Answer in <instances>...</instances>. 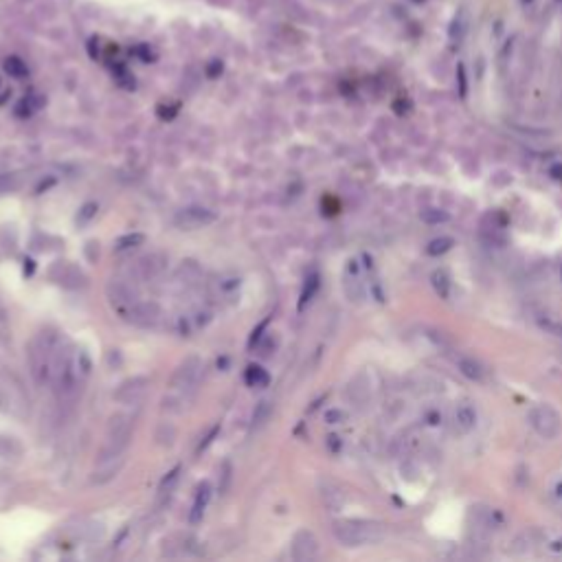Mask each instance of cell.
Instances as JSON below:
<instances>
[{"label": "cell", "mask_w": 562, "mask_h": 562, "mask_svg": "<svg viewBox=\"0 0 562 562\" xmlns=\"http://www.w3.org/2000/svg\"><path fill=\"white\" fill-rule=\"evenodd\" d=\"M130 440H132V418L130 415H115L108 424L106 437L97 453V466L123 459V453L128 451Z\"/></svg>", "instance_id": "6da1fadb"}, {"label": "cell", "mask_w": 562, "mask_h": 562, "mask_svg": "<svg viewBox=\"0 0 562 562\" xmlns=\"http://www.w3.org/2000/svg\"><path fill=\"white\" fill-rule=\"evenodd\" d=\"M334 538L345 547H363L374 545L385 538V530L378 523L369 521H339L332 527Z\"/></svg>", "instance_id": "7a4b0ae2"}, {"label": "cell", "mask_w": 562, "mask_h": 562, "mask_svg": "<svg viewBox=\"0 0 562 562\" xmlns=\"http://www.w3.org/2000/svg\"><path fill=\"white\" fill-rule=\"evenodd\" d=\"M527 422H530L532 429L541 437H545V440H556V437L560 435V429H562L560 415L552 407H547V404L530 409V413H527Z\"/></svg>", "instance_id": "3957f363"}, {"label": "cell", "mask_w": 562, "mask_h": 562, "mask_svg": "<svg viewBox=\"0 0 562 562\" xmlns=\"http://www.w3.org/2000/svg\"><path fill=\"white\" fill-rule=\"evenodd\" d=\"M200 372H202V361L198 356H189L185 361L178 365V369L174 372V378H172V389L174 391H189L196 387V382L200 378Z\"/></svg>", "instance_id": "277c9868"}, {"label": "cell", "mask_w": 562, "mask_h": 562, "mask_svg": "<svg viewBox=\"0 0 562 562\" xmlns=\"http://www.w3.org/2000/svg\"><path fill=\"white\" fill-rule=\"evenodd\" d=\"M216 220V213L205 209V207H187L183 211H178L176 224L181 229H202Z\"/></svg>", "instance_id": "5b68a950"}, {"label": "cell", "mask_w": 562, "mask_h": 562, "mask_svg": "<svg viewBox=\"0 0 562 562\" xmlns=\"http://www.w3.org/2000/svg\"><path fill=\"white\" fill-rule=\"evenodd\" d=\"M161 319V310L156 303H139L134 301L128 310V321L139 328H154Z\"/></svg>", "instance_id": "8992f818"}, {"label": "cell", "mask_w": 562, "mask_h": 562, "mask_svg": "<svg viewBox=\"0 0 562 562\" xmlns=\"http://www.w3.org/2000/svg\"><path fill=\"white\" fill-rule=\"evenodd\" d=\"M319 554V541L314 538L312 532H299L292 541V558L297 562H308L314 560Z\"/></svg>", "instance_id": "52a82bcc"}, {"label": "cell", "mask_w": 562, "mask_h": 562, "mask_svg": "<svg viewBox=\"0 0 562 562\" xmlns=\"http://www.w3.org/2000/svg\"><path fill=\"white\" fill-rule=\"evenodd\" d=\"M145 391H148V378H132L123 382L115 398L121 404H139L145 398Z\"/></svg>", "instance_id": "ba28073f"}, {"label": "cell", "mask_w": 562, "mask_h": 562, "mask_svg": "<svg viewBox=\"0 0 562 562\" xmlns=\"http://www.w3.org/2000/svg\"><path fill=\"white\" fill-rule=\"evenodd\" d=\"M209 501H211V486H209V483H202V486L198 488V492H196L194 505H191V512H189V523L191 525H198L202 519H205Z\"/></svg>", "instance_id": "9c48e42d"}, {"label": "cell", "mask_w": 562, "mask_h": 562, "mask_svg": "<svg viewBox=\"0 0 562 562\" xmlns=\"http://www.w3.org/2000/svg\"><path fill=\"white\" fill-rule=\"evenodd\" d=\"M455 426L462 433H470L472 429H475V426H477V411H475L472 404L462 402L455 409Z\"/></svg>", "instance_id": "30bf717a"}, {"label": "cell", "mask_w": 562, "mask_h": 562, "mask_svg": "<svg viewBox=\"0 0 562 562\" xmlns=\"http://www.w3.org/2000/svg\"><path fill=\"white\" fill-rule=\"evenodd\" d=\"M121 466H123V459H119V462H110V464H99L97 470H95V475H93V483H97V486H104V483H108L110 479L117 477V472L121 470Z\"/></svg>", "instance_id": "8fae6325"}, {"label": "cell", "mask_w": 562, "mask_h": 562, "mask_svg": "<svg viewBox=\"0 0 562 562\" xmlns=\"http://www.w3.org/2000/svg\"><path fill=\"white\" fill-rule=\"evenodd\" d=\"M108 297H110L112 303H115V306H123V303H126V306H132V303H134L130 290L123 286L121 281H112V284L108 286Z\"/></svg>", "instance_id": "7c38bea8"}, {"label": "cell", "mask_w": 562, "mask_h": 562, "mask_svg": "<svg viewBox=\"0 0 562 562\" xmlns=\"http://www.w3.org/2000/svg\"><path fill=\"white\" fill-rule=\"evenodd\" d=\"M271 415H273V402L262 400V402L255 407V411H253V422H251V429H253V431L262 429V426H264L268 420H271Z\"/></svg>", "instance_id": "4fadbf2b"}, {"label": "cell", "mask_w": 562, "mask_h": 562, "mask_svg": "<svg viewBox=\"0 0 562 562\" xmlns=\"http://www.w3.org/2000/svg\"><path fill=\"white\" fill-rule=\"evenodd\" d=\"M459 372L475 382H481L483 378H486V369H483L479 363L470 361V358H459Z\"/></svg>", "instance_id": "5bb4252c"}, {"label": "cell", "mask_w": 562, "mask_h": 562, "mask_svg": "<svg viewBox=\"0 0 562 562\" xmlns=\"http://www.w3.org/2000/svg\"><path fill=\"white\" fill-rule=\"evenodd\" d=\"M178 479H181V466H176L174 470L167 472V477L161 481V488H159V499L165 501V499H170L172 497V492L176 488V483Z\"/></svg>", "instance_id": "9a60e30c"}, {"label": "cell", "mask_w": 562, "mask_h": 562, "mask_svg": "<svg viewBox=\"0 0 562 562\" xmlns=\"http://www.w3.org/2000/svg\"><path fill=\"white\" fill-rule=\"evenodd\" d=\"M244 380H246V385H249V387H266L268 382H271V378H268V374H266V369L257 367V365H251L249 369H246Z\"/></svg>", "instance_id": "2e32d148"}, {"label": "cell", "mask_w": 562, "mask_h": 562, "mask_svg": "<svg viewBox=\"0 0 562 562\" xmlns=\"http://www.w3.org/2000/svg\"><path fill=\"white\" fill-rule=\"evenodd\" d=\"M5 71L11 77H16V80H22V77H27V73H29L27 64L22 62L20 58H7L5 60Z\"/></svg>", "instance_id": "e0dca14e"}, {"label": "cell", "mask_w": 562, "mask_h": 562, "mask_svg": "<svg viewBox=\"0 0 562 562\" xmlns=\"http://www.w3.org/2000/svg\"><path fill=\"white\" fill-rule=\"evenodd\" d=\"M161 257H156V255H150V257H143L141 260V273H143V277H156L159 275L161 271H163V264H156L159 262Z\"/></svg>", "instance_id": "ac0fdd59"}, {"label": "cell", "mask_w": 562, "mask_h": 562, "mask_svg": "<svg viewBox=\"0 0 562 562\" xmlns=\"http://www.w3.org/2000/svg\"><path fill=\"white\" fill-rule=\"evenodd\" d=\"M143 242H145L143 233H130V235H123V238L117 240L115 249L117 251H128V249H134V246H141Z\"/></svg>", "instance_id": "d6986e66"}, {"label": "cell", "mask_w": 562, "mask_h": 562, "mask_svg": "<svg viewBox=\"0 0 562 562\" xmlns=\"http://www.w3.org/2000/svg\"><path fill=\"white\" fill-rule=\"evenodd\" d=\"M538 325L547 332V334H554V336H562V321L554 319V317H541L538 319Z\"/></svg>", "instance_id": "ffe728a7"}, {"label": "cell", "mask_w": 562, "mask_h": 562, "mask_svg": "<svg viewBox=\"0 0 562 562\" xmlns=\"http://www.w3.org/2000/svg\"><path fill=\"white\" fill-rule=\"evenodd\" d=\"M422 220L426 224H440V222H448V213L442 209H426L422 211Z\"/></svg>", "instance_id": "44dd1931"}, {"label": "cell", "mask_w": 562, "mask_h": 562, "mask_svg": "<svg viewBox=\"0 0 562 562\" xmlns=\"http://www.w3.org/2000/svg\"><path fill=\"white\" fill-rule=\"evenodd\" d=\"M451 246H453V240L451 238H440V240H433L429 244V249H426V253L429 255H442L446 251H451Z\"/></svg>", "instance_id": "7402d4cb"}, {"label": "cell", "mask_w": 562, "mask_h": 562, "mask_svg": "<svg viewBox=\"0 0 562 562\" xmlns=\"http://www.w3.org/2000/svg\"><path fill=\"white\" fill-rule=\"evenodd\" d=\"M433 286H435V290L440 292V297H448V290H451V281H448V275L446 273H435L433 275Z\"/></svg>", "instance_id": "603a6c76"}, {"label": "cell", "mask_w": 562, "mask_h": 562, "mask_svg": "<svg viewBox=\"0 0 562 562\" xmlns=\"http://www.w3.org/2000/svg\"><path fill=\"white\" fill-rule=\"evenodd\" d=\"M134 53H137V55H141V58H143L145 62H148V60L152 58V51H150L148 47H145V44H143V47H139V49L134 51Z\"/></svg>", "instance_id": "cb8c5ba5"}, {"label": "cell", "mask_w": 562, "mask_h": 562, "mask_svg": "<svg viewBox=\"0 0 562 562\" xmlns=\"http://www.w3.org/2000/svg\"><path fill=\"white\" fill-rule=\"evenodd\" d=\"M218 71L222 73V64L216 60V62H213V64L209 66V75H211V77H216V75H218Z\"/></svg>", "instance_id": "d4e9b609"}, {"label": "cell", "mask_w": 562, "mask_h": 562, "mask_svg": "<svg viewBox=\"0 0 562 562\" xmlns=\"http://www.w3.org/2000/svg\"><path fill=\"white\" fill-rule=\"evenodd\" d=\"M560 277H562V271H560Z\"/></svg>", "instance_id": "484cf974"}]
</instances>
